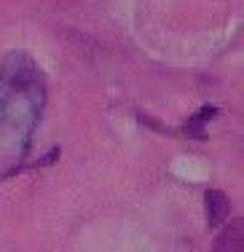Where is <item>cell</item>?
I'll use <instances>...</instances> for the list:
<instances>
[{"label": "cell", "mask_w": 244, "mask_h": 252, "mask_svg": "<svg viewBox=\"0 0 244 252\" xmlns=\"http://www.w3.org/2000/svg\"><path fill=\"white\" fill-rule=\"evenodd\" d=\"M46 105V78L35 59L25 51H14L0 64V129L19 137L22 153L30 151Z\"/></svg>", "instance_id": "6da1fadb"}, {"label": "cell", "mask_w": 244, "mask_h": 252, "mask_svg": "<svg viewBox=\"0 0 244 252\" xmlns=\"http://www.w3.org/2000/svg\"><path fill=\"white\" fill-rule=\"evenodd\" d=\"M204 207H207V225L210 228H220L231 215L228 196H225L223 190H217V188H212V190L204 193Z\"/></svg>", "instance_id": "7a4b0ae2"}, {"label": "cell", "mask_w": 244, "mask_h": 252, "mask_svg": "<svg viewBox=\"0 0 244 252\" xmlns=\"http://www.w3.org/2000/svg\"><path fill=\"white\" fill-rule=\"evenodd\" d=\"M217 105H204L199 107V110L193 113V116L185 121V126H183V134L188 137V140H196V142H204L207 140V124L212 121V118L217 116Z\"/></svg>", "instance_id": "3957f363"}, {"label": "cell", "mask_w": 244, "mask_h": 252, "mask_svg": "<svg viewBox=\"0 0 244 252\" xmlns=\"http://www.w3.org/2000/svg\"><path fill=\"white\" fill-rule=\"evenodd\" d=\"M212 252H244L242 250V220H234V223L220 233Z\"/></svg>", "instance_id": "277c9868"}]
</instances>
